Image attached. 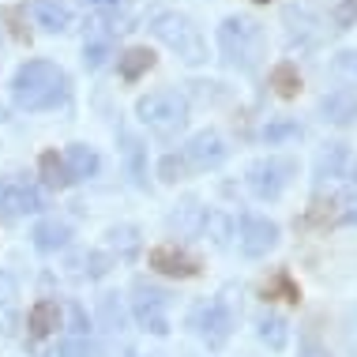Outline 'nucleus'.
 <instances>
[{"label": "nucleus", "mask_w": 357, "mask_h": 357, "mask_svg": "<svg viewBox=\"0 0 357 357\" xmlns=\"http://www.w3.org/2000/svg\"><path fill=\"white\" fill-rule=\"evenodd\" d=\"M320 113L327 124H339V128H346V124H357V91H331L320 98Z\"/></svg>", "instance_id": "obj_13"}, {"label": "nucleus", "mask_w": 357, "mask_h": 357, "mask_svg": "<svg viewBox=\"0 0 357 357\" xmlns=\"http://www.w3.org/2000/svg\"><path fill=\"white\" fill-rule=\"evenodd\" d=\"M335 23H339V31H350L357 23V0H342V4L335 8Z\"/></svg>", "instance_id": "obj_33"}, {"label": "nucleus", "mask_w": 357, "mask_h": 357, "mask_svg": "<svg viewBox=\"0 0 357 357\" xmlns=\"http://www.w3.org/2000/svg\"><path fill=\"white\" fill-rule=\"evenodd\" d=\"M4 117H8V113H4V105H0V121H4Z\"/></svg>", "instance_id": "obj_41"}, {"label": "nucleus", "mask_w": 357, "mask_h": 357, "mask_svg": "<svg viewBox=\"0 0 357 357\" xmlns=\"http://www.w3.org/2000/svg\"><path fill=\"white\" fill-rule=\"evenodd\" d=\"M121 143H124V162H128V173H132V181L143 188L147 185V147L132 136V132H121Z\"/></svg>", "instance_id": "obj_20"}, {"label": "nucleus", "mask_w": 357, "mask_h": 357, "mask_svg": "<svg viewBox=\"0 0 357 357\" xmlns=\"http://www.w3.org/2000/svg\"><path fill=\"white\" fill-rule=\"evenodd\" d=\"M45 207L38 185L23 177H0V218H23V215H38Z\"/></svg>", "instance_id": "obj_9"}, {"label": "nucleus", "mask_w": 357, "mask_h": 357, "mask_svg": "<svg viewBox=\"0 0 357 357\" xmlns=\"http://www.w3.org/2000/svg\"><path fill=\"white\" fill-rule=\"evenodd\" d=\"M185 158H188L192 169H218L222 162L229 158V147H226V139H222V132L204 128V132H196V136L188 139Z\"/></svg>", "instance_id": "obj_11"}, {"label": "nucleus", "mask_w": 357, "mask_h": 357, "mask_svg": "<svg viewBox=\"0 0 357 357\" xmlns=\"http://www.w3.org/2000/svg\"><path fill=\"white\" fill-rule=\"evenodd\" d=\"M151 34L158 38L162 45H169L185 64H204L207 61L204 34H199V26L192 23L185 12H158L151 19Z\"/></svg>", "instance_id": "obj_4"}, {"label": "nucleus", "mask_w": 357, "mask_h": 357, "mask_svg": "<svg viewBox=\"0 0 357 357\" xmlns=\"http://www.w3.org/2000/svg\"><path fill=\"white\" fill-rule=\"evenodd\" d=\"M68 75L64 68H56L53 61H26L19 64L15 79H12V102L26 113L38 109H56L68 102Z\"/></svg>", "instance_id": "obj_1"}, {"label": "nucleus", "mask_w": 357, "mask_h": 357, "mask_svg": "<svg viewBox=\"0 0 357 357\" xmlns=\"http://www.w3.org/2000/svg\"><path fill=\"white\" fill-rule=\"evenodd\" d=\"M218 50H222V61L237 72H256L259 61H264V50H267V38H264V26L248 15H229L222 19L218 26Z\"/></svg>", "instance_id": "obj_3"}, {"label": "nucleus", "mask_w": 357, "mask_h": 357, "mask_svg": "<svg viewBox=\"0 0 357 357\" xmlns=\"http://www.w3.org/2000/svg\"><path fill=\"white\" fill-rule=\"evenodd\" d=\"M72 331L75 335H86V316H83L79 305H72Z\"/></svg>", "instance_id": "obj_37"}, {"label": "nucleus", "mask_w": 357, "mask_h": 357, "mask_svg": "<svg viewBox=\"0 0 357 357\" xmlns=\"http://www.w3.org/2000/svg\"><path fill=\"white\" fill-rule=\"evenodd\" d=\"M102 316H105V327H109V331H121V308L113 305V294L102 297Z\"/></svg>", "instance_id": "obj_34"}, {"label": "nucleus", "mask_w": 357, "mask_h": 357, "mask_svg": "<svg viewBox=\"0 0 357 357\" xmlns=\"http://www.w3.org/2000/svg\"><path fill=\"white\" fill-rule=\"evenodd\" d=\"M151 267L158 275H169V278H196L199 275V264H196V256H188L185 248H177V245H158L151 252Z\"/></svg>", "instance_id": "obj_12"}, {"label": "nucleus", "mask_w": 357, "mask_h": 357, "mask_svg": "<svg viewBox=\"0 0 357 357\" xmlns=\"http://www.w3.org/2000/svg\"><path fill=\"white\" fill-rule=\"evenodd\" d=\"M252 4H271V0H252Z\"/></svg>", "instance_id": "obj_40"}, {"label": "nucleus", "mask_w": 357, "mask_h": 357, "mask_svg": "<svg viewBox=\"0 0 357 357\" xmlns=\"http://www.w3.org/2000/svg\"><path fill=\"white\" fill-rule=\"evenodd\" d=\"M109 241H113V248L124 256V259H132L139 252V229L136 226H113L109 229Z\"/></svg>", "instance_id": "obj_27"}, {"label": "nucleus", "mask_w": 357, "mask_h": 357, "mask_svg": "<svg viewBox=\"0 0 357 357\" xmlns=\"http://www.w3.org/2000/svg\"><path fill=\"white\" fill-rule=\"evenodd\" d=\"M312 188L316 199L327 196V207H350L357 192V151H350L346 143H327L316 158Z\"/></svg>", "instance_id": "obj_2"}, {"label": "nucleus", "mask_w": 357, "mask_h": 357, "mask_svg": "<svg viewBox=\"0 0 357 357\" xmlns=\"http://www.w3.org/2000/svg\"><path fill=\"white\" fill-rule=\"evenodd\" d=\"M204 218H207V207H199L196 199H185V204H181L177 211H173L169 226L177 229V234L196 237V234H204Z\"/></svg>", "instance_id": "obj_18"}, {"label": "nucleus", "mask_w": 357, "mask_h": 357, "mask_svg": "<svg viewBox=\"0 0 357 357\" xmlns=\"http://www.w3.org/2000/svg\"><path fill=\"white\" fill-rule=\"evenodd\" d=\"M342 222H346V226H357V207H350V211H342Z\"/></svg>", "instance_id": "obj_38"}, {"label": "nucleus", "mask_w": 357, "mask_h": 357, "mask_svg": "<svg viewBox=\"0 0 357 357\" xmlns=\"http://www.w3.org/2000/svg\"><path fill=\"white\" fill-rule=\"evenodd\" d=\"M105 56H109V31H91L83 42V64L91 72H98L105 64Z\"/></svg>", "instance_id": "obj_24"}, {"label": "nucleus", "mask_w": 357, "mask_h": 357, "mask_svg": "<svg viewBox=\"0 0 357 357\" xmlns=\"http://www.w3.org/2000/svg\"><path fill=\"white\" fill-rule=\"evenodd\" d=\"M204 234L222 248V245L229 241V218H226V215H218V211H207V218H204Z\"/></svg>", "instance_id": "obj_28"}, {"label": "nucleus", "mask_w": 357, "mask_h": 357, "mask_svg": "<svg viewBox=\"0 0 357 357\" xmlns=\"http://www.w3.org/2000/svg\"><path fill=\"white\" fill-rule=\"evenodd\" d=\"M275 289H278V294H282V297H286V301H294V305H297V301H301V289H297V286H294V278H289L286 271H278V275L271 278V286H267V289H264V294H275Z\"/></svg>", "instance_id": "obj_30"}, {"label": "nucleus", "mask_w": 357, "mask_h": 357, "mask_svg": "<svg viewBox=\"0 0 357 357\" xmlns=\"http://www.w3.org/2000/svg\"><path fill=\"white\" fill-rule=\"evenodd\" d=\"M259 139L264 143H286V139H301V124L297 121H271V124H264V132H259Z\"/></svg>", "instance_id": "obj_26"}, {"label": "nucleus", "mask_w": 357, "mask_h": 357, "mask_svg": "<svg viewBox=\"0 0 357 357\" xmlns=\"http://www.w3.org/2000/svg\"><path fill=\"white\" fill-rule=\"evenodd\" d=\"M31 237H34L38 252H61V248H68V241H72V226L61 222V218H45V222L34 226Z\"/></svg>", "instance_id": "obj_15"}, {"label": "nucleus", "mask_w": 357, "mask_h": 357, "mask_svg": "<svg viewBox=\"0 0 357 357\" xmlns=\"http://www.w3.org/2000/svg\"><path fill=\"white\" fill-rule=\"evenodd\" d=\"M154 68V53L147 50V45H132V50H124L117 56V72L124 75V79H139V75H147Z\"/></svg>", "instance_id": "obj_17"}, {"label": "nucleus", "mask_w": 357, "mask_h": 357, "mask_svg": "<svg viewBox=\"0 0 357 357\" xmlns=\"http://www.w3.org/2000/svg\"><path fill=\"white\" fill-rule=\"evenodd\" d=\"M297 177V162L294 158H278V154H267V158H256L245 173V185L256 199H278L289 188V181Z\"/></svg>", "instance_id": "obj_6"}, {"label": "nucleus", "mask_w": 357, "mask_h": 357, "mask_svg": "<svg viewBox=\"0 0 357 357\" xmlns=\"http://www.w3.org/2000/svg\"><path fill=\"white\" fill-rule=\"evenodd\" d=\"M301 357H331V354H327V350H316V346H308V350H305Z\"/></svg>", "instance_id": "obj_39"}, {"label": "nucleus", "mask_w": 357, "mask_h": 357, "mask_svg": "<svg viewBox=\"0 0 357 357\" xmlns=\"http://www.w3.org/2000/svg\"><path fill=\"white\" fill-rule=\"evenodd\" d=\"M192 331L207 342V350H222L234 335V312L222 297H211V301L192 308Z\"/></svg>", "instance_id": "obj_8"}, {"label": "nucleus", "mask_w": 357, "mask_h": 357, "mask_svg": "<svg viewBox=\"0 0 357 357\" xmlns=\"http://www.w3.org/2000/svg\"><path fill=\"white\" fill-rule=\"evenodd\" d=\"M34 339H45V335H53L56 327H61V305L56 301H38L31 308V320H26Z\"/></svg>", "instance_id": "obj_19"}, {"label": "nucleus", "mask_w": 357, "mask_h": 357, "mask_svg": "<svg viewBox=\"0 0 357 357\" xmlns=\"http://www.w3.org/2000/svg\"><path fill=\"white\" fill-rule=\"evenodd\" d=\"M188 169H192V166H188V158H185V154H181V158H177V154H166V158H162V166H158L162 181H169V185H177V181L185 177Z\"/></svg>", "instance_id": "obj_29"}, {"label": "nucleus", "mask_w": 357, "mask_h": 357, "mask_svg": "<svg viewBox=\"0 0 357 357\" xmlns=\"http://www.w3.org/2000/svg\"><path fill=\"white\" fill-rule=\"evenodd\" d=\"M271 86H275V94L278 98H297L301 94V72H297V64H275L271 68Z\"/></svg>", "instance_id": "obj_23"}, {"label": "nucleus", "mask_w": 357, "mask_h": 357, "mask_svg": "<svg viewBox=\"0 0 357 357\" xmlns=\"http://www.w3.org/2000/svg\"><path fill=\"white\" fill-rule=\"evenodd\" d=\"M12 297H15V278L0 271V308H4L8 301H12Z\"/></svg>", "instance_id": "obj_36"}, {"label": "nucleus", "mask_w": 357, "mask_h": 357, "mask_svg": "<svg viewBox=\"0 0 357 357\" xmlns=\"http://www.w3.org/2000/svg\"><path fill=\"white\" fill-rule=\"evenodd\" d=\"M56 357H94L91 342L83 339V335H75V339H64L61 346H56Z\"/></svg>", "instance_id": "obj_31"}, {"label": "nucleus", "mask_w": 357, "mask_h": 357, "mask_svg": "<svg viewBox=\"0 0 357 357\" xmlns=\"http://www.w3.org/2000/svg\"><path fill=\"white\" fill-rule=\"evenodd\" d=\"M331 68L339 72V75H346V79H357V53H354V50L339 53V56L331 61Z\"/></svg>", "instance_id": "obj_32"}, {"label": "nucleus", "mask_w": 357, "mask_h": 357, "mask_svg": "<svg viewBox=\"0 0 357 357\" xmlns=\"http://www.w3.org/2000/svg\"><path fill=\"white\" fill-rule=\"evenodd\" d=\"M79 4L86 8V12H105V15L121 12V0H79Z\"/></svg>", "instance_id": "obj_35"}, {"label": "nucleus", "mask_w": 357, "mask_h": 357, "mask_svg": "<svg viewBox=\"0 0 357 357\" xmlns=\"http://www.w3.org/2000/svg\"><path fill=\"white\" fill-rule=\"evenodd\" d=\"M237 241H241V252H245L248 259H259V256H267L278 245V226L271 218H264V215H245L241 218Z\"/></svg>", "instance_id": "obj_10"}, {"label": "nucleus", "mask_w": 357, "mask_h": 357, "mask_svg": "<svg viewBox=\"0 0 357 357\" xmlns=\"http://www.w3.org/2000/svg\"><path fill=\"white\" fill-rule=\"evenodd\" d=\"M38 173H42L45 188H68L72 177H68V166H64V158L56 151H45L42 158H38Z\"/></svg>", "instance_id": "obj_22"}, {"label": "nucleus", "mask_w": 357, "mask_h": 357, "mask_svg": "<svg viewBox=\"0 0 357 357\" xmlns=\"http://www.w3.org/2000/svg\"><path fill=\"white\" fill-rule=\"evenodd\" d=\"M259 342L267 346V350H286V342H289V324L282 320V316H275V312H267V316H259Z\"/></svg>", "instance_id": "obj_21"}, {"label": "nucleus", "mask_w": 357, "mask_h": 357, "mask_svg": "<svg viewBox=\"0 0 357 357\" xmlns=\"http://www.w3.org/2000/svg\"><path fill=\"white\" fill-rule=\"evenodd\" d=\"M169 294L162 286L147 282V278H136V286H132V316H136V324L143 331L151 335H169Z\"/></svg>", "instance_id": "obj_7"}, {"label": "nucleus", "mask_w": 357, "mask_h": 357, "mask_svg": "<svg viewBox=\"0 0 357 357\" xmlns=\"http://www.w3.org/2000/svg\"><path fill=\"white\" fill-rule=\"evenodd\" d=\"M31 15H34V23L50 34H64L72 26V8L61 4V0H34Z\"/></svg>", "instance_id": "obj_14"}, {"label": "nucleus", "mask_w": 357, "mask_h": 357, "mask_svg": "<svg viewBox=\"0 0 357 357\" xmlns=\"http://www.w3.org/2000/svg\"><path fill=\"white\" fill-rule=\"evenodd\" d=\"M64 166H68V177L72 181H86V177H94L98 173V151L94 147H86V143H72L68 151H64Z\"/></svg>", "instance_id": "obj_16"}, {"label": "nucleus", "mask_w": 357, "mask_h": 357, "mask_svg": "<svg viewBox=\"0 0 357 357\" xmlns=\"http://www.w3.org/2000/svg\"><path fill=\"white\" fill-rule=\"evenodd\" d=\"M136 113H139V121L147 124L154 136L169 139V136H177V132H185L188 98L177 94V91H151V94H143V98L136 102Z\"/></svg>", "instance_id": "obj_5"}, {"label": "nucleus", "mask_w": 357, "mask_h": 357, "mask_svg": "<svg viewBox=\"0 0 357 357\" xmlns=\"http://www.w3.org/2000/svg\"><path fill=\"white\" fill-rule=\"evenodd\" d=\"M68 267H72L75 278H102L105 271H109V256H102V252H94V248H91V252L75 256Z\"/></svg>", "instance_id": "obj_25"}]
</instances>
